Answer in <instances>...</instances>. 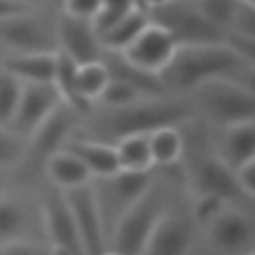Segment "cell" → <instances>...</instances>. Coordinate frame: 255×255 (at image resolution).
Wrapping results in <instances>:
<instances>
[{"mask_svg":"<svg viewBox=\"0 0 255 255\" xmlns=\"http://www.w3.org/2000/svg\"><path fill=\"white\" fill-rule=\"evenodd\" d=\"M253 60H247L229 44H185L177 46L169 64L159 72L167 94L185 96L195 86L229 78L253 84Z\"/></svg>","mask_w":255,"mask_h":255,"instance_id":"6da1fadb","label":"cell"},{"mask_svg":"<svg viewBox=\"0 0 255 255\" xmlns=\"http://www.w3.org/2000/svg\"><path fill=\"white\" fill-rule=\"evenodd\" d=\"M193 108L187 96H161L137 102L128 108L108 110L94 116L88 137L114 143L122 135L149 133L163 126H185L193 122Z\"/></svg>","mask_w":255,"mask_h":255,"instance_id":"7a4b0ae2","label":"cell"},{"mask_svg":"<svg viewBox=\"0 0 255 255\" xmlns=\"http://www.w3.org/2000/svg\"><path fill=\"white\" fill-rule=\"evenodd\" d=\"M185 96L191 102L193 116L201 118L211 128H223L255 120L253 84L217 78L195 86Z\"/></svg>","mask_w":255,"mask_h":255,"instance_id":"3957f363","label":"cell"},{"mask_svg":"<svg viewBox=\"0 0 255 255\" xmlns=\"http://www.w3.org/2000/svg\"><path fill=\"white\" fill-rule=\"evenodd\" d=\"M165 209V197L153 181L151 187L120 217V221L112 229L108 237V251H114L118 255H141Z\"/></svg>","mask_w":255,"mask_h":255,"instance_id":"277c9868","label":"cell"},{"mask_svg":"<svg viewBox=\"0 0 255 255\" xmlns=\"http://www.w3.org/2000/svg\"><path fill=\"white\" fill-rule=\"evenodd\" d=\"M255 255L253 217L229 205L215 221L195 233L187 255Z\"/></svg>","mask_w":255,"mask_h":255,"instance_id":"5b68a950","label":"cell"},{"mask_svg":"<svg viewBox=\"0 0 255 255\" xmlns=\"http://www.w3.org/2000/svg\"><path fill=\"white\" fill-rule=\"evenodd\" d=\"M147 18L163 26L177 46L185 44H229V32L207 20L193 0H171L147 12Z\"/></svg>","mask_w":255,"mask_h":255,"instance_id":"8992f818","label":"cell"},{"mask_svg":"<svg viewBox=\"0 0 255 255\" xmlns=\"http://www.w3.org/2000/svg\"><path fill=\"white\" fill-rule=\"evenodd\" d=\"M153 175L149 171L143 173H131V171H116L106 177L92 179V191L94 199L102 217L106 241L120 221V217L151 187Z\"/></svg>","mask_w":255,"mask_h":255,"instance_id":"52a82bcc","label":"cell"},{"mask_svg":"<svg viewBox=\"0 0 255 255\" xmlns=\"http://www.w3.org/2000/svg\"><path fill=\"white\" fill-rule=\"evenodd\" d=\"M90 183L60 191V193H62L66 207L72 215V221L78 229L84 253L86 255H102L108 251V241H106L102 217H100V211H98Z\"/></svg>","mask_w":255,"mask_h":255,"instance_id":"ba28073f","label":"cell"},{"mask_svg":"<svg viewBox=\"0 0 255 255\" xmlns=\"http://www.w3.org/2000/svg\"><path fill=\"white\" fill-rule=\"evenodd\" d=\"M175 40L173 36L159 24L155 22H147L141 32L133 38V42L120 54L128 64L143 70V72H151V74H159L171 60V56L175 54Z\"/></svg>","mask_w":255,"mask_h":255,"instance_id":"9c48e42d","label":"cell"},{"mask_svg":"<svg viewBox=\"0 0 255 255\" xmlns=\"http://www.w3.org/2000/svg\"><path fill=\"white\" fill-rule=\"evenodd\" d=\"M80 120V114H76L72 108H68L66 104H62L60 108H56L28 137H26V157L38 161L44 165V161L60 151L64 147V143L72 137L74 128Z\"/></svg>","mask_w":255,"mask_h":255,"instance_id":"30bf717a","label":"cell"},{"mask_svg":"<svg viewBox=\"0 0 255 255\" xmlns=\"http://www.w3.org/2000/svg\"><path fill=\"white\" fill-rule=\"evenodd\" d=\"M0 42L8 46L12 54L58 50L54 30H48V26L36 16H32V12L0 20Z\"/></svg>","mask_w":255,"mask_h":255,"instance_id":"8fae6325","label":"cell"},{"mask_svg":"<svg viewBox=\"0 0 255 255\" xmlns=\"http://www.w3.org/2000/svg\"><path fill=\"white\" fill-rule=\"evenodd\" d=\"M60 106L62 98L54 84H22V94L10 122V129L26 139Z\"/></svg>","mask_w":255,"mask_h":255,"instance_id":"7c38bea8","label":"cell"},{"mask_svg":"<svg viewBox=\"0 0 255 255\" xmlns=\"http://www.w3.org/2000/svg\"><path fill=\"white\" fill-rule=\"evenodd\" d=\"M58 52L72 58L76 64H86L94 60H102L104 50L100 38L92 26V20L72 18L62 14L54 28Z\"/></svg>","mask_w":255,"mask_h":255,"instance_id":"4fadbf2b","label":"cell"},{"mask_svg":"<svg viewBox=\"0 0 255 255\" xmlns=\"http://www.w3.org/2000/svg\"><path fill=\"white\" fill-rule=\"evenodd\" d=\"M42 221L50 241V255H86L78 229L66 207L62 193L48 195L42 203Z\"/></svg>","mask_w":255,"mask_h":255,"instance_id":"5bb4252c","label":"cell"},{"mask_svg":"<svg viewBox=\"0 0 255 255\" xmlns=\"http://www.w3.org/2000/svg\"><path fill=\"white\" fill-rule=\"evenodd\" d=\"M189 179H191L195 193H199V191L217 193L223 199H227L231 205L233 203H249L241 195V191L233 179V171L215 157L211 147H207L201 155H197L193 159Z\"/></svg>","mask_w":255,"mask_h":255,"instance_id":"9a60e30c","label":"cell"},{"mask_svg":"<svg viewBox=\"0 0 255 255\" xmlns=\"http://www.w3.org/2000/svg\"><path fill=\"white\" fill-rule=\"evenodd\" d=\"M195 227L189 215L173 213L169 207L153 229L141 255H187L195 239Z\"/></svg>","mask_w":255,"mask_h":255,"instance_id":"2e32d148","label":"cell"},{"mask_svg":"<svg viewBox=\"0 0 255 255\" xmlns=\"http://www.w3.org/2000/svg\"><path fill=\"white\" fill-rule=\"evenodd\" d=\"M215 129L217 135L213 137L209 147L223 165H227L233 171L245 161L255 159V120Z\"/></svg>","mask_w":255,"mask_h":255,"instance_id":"e0dca14e","label":"cell"},{"mask_svg":"<svg viewBox=\"0 0 255 255\" xmlns=\"http://www.w3.org/2000/svg\"><path fill=\"white\" fill-rule=\"evenodd\" d=\"M56 52H16L2 60L0 68L22 84H52L56 72Z\"/></svg>","mask_w":255,"mask_h":255,"instance_id":"ac0fdd59","label":"cell"},{"mask_svg":"<svg viewBox=\"0 0 255 255\" xmlns=\"http://www.w3.org/2000/svg\"><path fill=\"white\" fill-rule=\"evenodd\" d=\"M62 149L72 151L90 171L92 179L96 177H106L112 175L116 171H120V163H118V153L114 143L108 141H100V139H92V137H70Z\"/></svg>","mask_w":255,"mask_h":255,"instance_id":"d6986e66","label":"cell"},{"mask_svg":"<svg viewBox=\"0 0 255 255\" xmlns=\"http://www.w3.org/2000/svg\"><path fill=\"white\" fill-rule=\"evenodd\" d=\"M44 169L48 179L60 189H74L80 185H86L92 181L90 171L86 169V165L68 149H60L56 153H52L46 161H44Z\"/></svg>","mask_w":255,"mask_h":255,"instance_id":"ffe728a7","label":"cell"},{"mask_svg":"<svg viewBox=\"0 0 255 255\" xmlns=\"http://www.w3.org/2000/svg\"><path fill=\"white\" fill-rule=\"evenodd\" d=\"M183 126H163L147 133L151 161L157 167H175L185 153Z\"/></svg>","mask_w":255,"mask_h":255,"instance_id":"44dd1931","label":"cell"},{"mask_svg":"<svg viewBox=\"0 0 255 255\" xmlns=\"http://www.w3.org/2000/svg\"><path fill=\"white\" fill-rule=\"evenodd\" d=\"M149 22L147 14L133 8L128 14H124L120 20H116L112 26H108L104 32L98 34L102 50L110 52V54H122L131 42L133 38L141 32V28Z\"/></svg>","mask_w":255,"mask_h":255,"instance_id":"7402d4cb","label":"cell"},{"mask_svg":"<svg viewBox=\"0 0 255 255\" xmlns=\"http://www.w3.org/2000/svg\"><path fill=\"white\" fill-rule=\"evenodd\" d=\"M120 171H131V173H143L151 171L153 161L147 145V133H129L122 135L114 141Z\"/></svg>","mask_w":255,"mask_h":255,"instance_id":"603a6c76","label":"cell"},{"mask_svg":"<svg viewBox=\"0 0 255 255\" xmlns=\"http://www.w3.org/2000/svg\"><path fill=\"white\" fill-rule=\"evenodd\" d=\"M108 82H110V70H108L104 58L76 66V90L88 108L98 104Z\"/></svg>","mask_w":255,"mask_h":255,"instance_id":"cb8c5ba5","label":"cell"},{"mask_svg":"<svg viewBox=\"0 0 255 255\" xmlns=\"http://www.w3.org/2000/svg\"><path fill=\"white\" fill-rule=\"evenodd\" d=\"M231 203L227 199H223L217 193H207V191H199L193 195L191 207H189V219L195 227V231L205 229L211 221H215Z\"/></svg>","mask_w":255,"mask_h":255,"instance_id":"d4e9b609","label":"cell"},{"mask_svg":"<svg viewBox=\"0 0 255 255\" xmlns=\"http://www.w3.org/2000/svg\"><path fill=\"white\" fill-rule=\"evenodd\" d=\"M26 227V213L18 199L0 195V245L22 239Z\"/></svg>","mask_w":255,"mask_h":255,"instance_id":"484cf974","label":"cell"},{"mask_svg":"<svg viewBox=\"0 0 255 255\" xmlns=\"http://www.w3.org/2000/svg\"><path fill=\"white\" fill-rule=\"evenodd\" d=\"M143 100H149V96H145L143 92H139L135 86H131V84H128V82L110 76V82H108L106 90L102 92L98 104H100L102 108L116 110V108L133 106V104L143 102Z\"/></svg>","mask_w":255,"mask_h":255,"instance_id":"4316f807","label":"cell"},{"mask_svg":"<svg viewBox=\"0 0 255 255\" xmlns=\"http://www.w3.org/2000/svg\"><path fill=\"white\" fill-rule=\"evenodd\" d=\"M193 2L207 20H211L215 26H219L225 32H229L239 6L243 4L239 0H193Z\"/></svg>","mask_w":255,"mask_h":255,"instance_id":"83f0119b","label":"cell"},{"mask_svg":"<svg viewBox=\"0 0 255 255\" xmlns=\"http://www.w3.org/2000/svg\"><path fill=\"white\" fill-rule=\"evenodd\" d=\"M20 94H22V82L0 68V126L10 128Z\"/></svg>","mask_w":255,"mask_h":255,"instance_id":"f1b7e54d","label":"cell"},{"mask_svg":"<svg viewBox=\"0 0 255 255\" xmlns=\"http://www.w3.org/2000/svg\"><path fill=\"white\" fill-rule=\"evenodd\" d=\"M26 155V139L14 129L0 126V167H14Z\"/></svg>","mask_w":255,"mask_h":255,"instance_id":"f546056e","label":"cell"},{"mask_svg":"<svg viewBox=\"0 0 255 255\" xmlns=\"http://www.w3.org/2000/svg\"><path fill=\"white\" fill-rule=\"evenodd\" d=\"M133 0H102L98 14L92 18V26L96 34L104 32L108 26H112L116 20H120L124 14L133 10Z\"/></svg>","mask_w":255,"mask_h":255,"instance_id":"4dcf8cb0","label":"cell"},{"mask_svg":"<svg viewBox=\"0 0 255 255\" xmlns=\"http://www.w3.org/2000/svg\"><path fill=\"white\" fill-rule=\"evenodd\" d=\"M233 179L241 191V195L251 203L255 199V159L245 161L243 165L233 169Z\"/></svg>","mask_w":255,"mask_h":255,"instance_id":"1f68e13d","label":"cell"},{"mask_svg":"<svg viewBox=\"0 0 255 255\" xmlns=\"http://www.w3.org/2000/svg\"><path fill=\"white\" fill-rule=\"evenodd\" d=\"M102 0H64L62 2V14H68L72 18L92 20L100 10Z\"/></svg>","mask_w":255,"mask_h":255,"instance_id":"d6a6232c","label":"cell"},{"mask_svg":"<svg viewBox=\"0 0 255 255\" xmlns=\"http://www.w3.org/2000/svg\"><path fill=\"white\" fill-rule=\"evenodd\" d=\"M0 255H50L46 251H42L38 245L26 241L24 237L22 239H14V241H8V243H2L0 245Z\"/></svg>","mask_w":255,"mask_h":255,"instance_id":"836d02e7","label":"cell"},{"mask_svg":"<svg viewBox=\"0 0 255 255\" xmlns=\"http://www.w3.org/2000/svg\"><path fill=\"white\" fill-rule=\"evenodd\" d=\"M34 6L24 4V2H16V0H0V20L10 18V16H18L24 12H32Z\"/></svg>","mask_w":255,"mask_h":255,"instance_id":"e575fe53","label":"cell"},{"mask_svg":"<svg viewBox=\"0 0 255 255\" xmlns=\"http://www.w3.org/2000/svg\"><path fill=\"white\" fill-rule=\"evenodd\" d=\"M167 2H171V0H133V6L137 8V10H141V12H149V10H153V8H159V6H163V4H167Z\"/></svg>","mask_w":255,"mask_h":255,"instance_id":"d590c367","label":"cell"},{"mask_svg":"<svg viewBox=\"0 0 255 255\" xmlns=\"http://www.w3.org/2000/svg\"><path fill=\"white\" fill-rule=\"evenodd\" d=\"M16 2H24V4H30V6H34L38 0H16Z\"/></svg>","mask_w":255,"mask_h":255,"instance_id":"8d00e7d4","label":"cell"},{"mask_svg":"<svg viewBox=\"0 0 255 255\" xmlns=\"http://www.w3.org/2000/svg\"><path fill=\"white\" fill-rule=\"evenodd\" d=\"M239 2H243V4H249V6H255V0H239Z\"/></svg>","mask_w":255,"mask_h":255,"instance_id":"74e56055","label":"cell"},{"mask_svg":"<svg viewBox=\"0 0 255 255\" xmlns=\"http://www.w3.org/2000/svg\"><path fill=\"white\" fill-rule=\"evenodd\" d=\"M102 255H118V253H114V251H106V253H102Z\"/></svg>","mask_w":255,"mask_h":255,"instance_id":"f35d334b","label":"cell"}]
</instances>
